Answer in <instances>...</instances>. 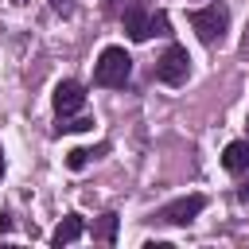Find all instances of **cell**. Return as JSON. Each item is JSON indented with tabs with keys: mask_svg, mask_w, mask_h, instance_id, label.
<instances>
[{
	"mask_svg": "<svg viewBox=\"0 0 249 249\" xmlns=\"http://www.w3.org/2000/svg\"><path fill=\"white\" fill-rule=\"evenodd\" d=\"M191 78V54L183 43H167L163 54L152 62V82H163V86H183Z\"/></svg>",
	"mask_w": 249,
	"mask_h": 249,
	"instance_id": "277c9868",
	"label": "cell"
},
{
	"mask_svg": "<svg viewBox=\"0 0 249 249\" xmlns=\"http://www.w3.org/2000/svg\"><path fill=\"white\" fill-rule=\"evenodd\" d=\"M12 4H27V0H12Z\"/></svg>",
	"mask_w": 249,
	"mask_h": 249,
	"instance_id": "e0dca14e",
	"label": "cell"
},
{
	"mask_svg": "<svg viewBox=\"0 0 249 249\" xmlns=\"http://www.w3.org/2000/svg\"><path fill=\"white\" fill-rule=\"evenodd\" d=\"M132 78V58L124 47H105L93 62V86H105V89H124Z\"/></svg>",
	"mask_w": 249,
	"mask_h": 249,
	"instance_id": "3957f363",
	"label": "cell"
},
{
	"mask_svg": "<svg viewBox=\"0 0 249 249\" xmlns=\"http://www.w3.org/2000/svg\"><path fill=\"white\" fill-rule=\"evenodd\" d=\"M47 4H51V12H54V16H62V19H66V16H74V0H47Z\"/></svg>",
	"mask_w": 249,
	"mask_h": 249,
	"instance_id": "7c38bea8",
	"label": "cell"
},
{
	"mask_svg": "<svg viewBox=\"0 0 249 249\" xmlns=\"http://www.w3.org/2000/svg\"><path fill=\"white\" fill-rule=\"evenodd\" d=\"M4 167H8V163H4V148H0V179H4Z\"/></svg>",
	"mask_w": 249,
	"mask_h": 249,
	"instance_id": "9a60e30c",
	"label": "cell"
},
{
	"mask_svg": "<svg viewBox=\"0 0 249 249\" xmlns=\"http://www.w3.org/2000/svg\"><path fill=\"white\" fill-rule=\"evenodd\" d=\"M82 233H86V218H82V214H66V218H62V222L51 230V245H54V249L74 245Z\"/></svg>",
	"mask_w": 249,
	"mask_h": 249,
	"instance_id": "52a82bcc",
	"label": "cell"
},
{
	"mask_svg": "<svg viewBox=\"0 0 249 249\" xmlns=\"http://www.w3.org/2000/svg\"><path fill=\"white\" fill-rule=\"evenodd\" d=\"M105 12L128 31L132 43H148L152 35H163V39L171 35V16L163 8L148 12L140 0H105Z\"/></svg>",
	"mask_w": 249,
	"mask_h": 249,
	"instance_id": "6da1fadb",
	"label": "cell"
},
{
	"mask_svg": "<svg viewBox=\"0 0 249 249\" xmlns=\"http://www.w3.org/2000/svg\"><path fill=\"white\" fill-rule=\"evenodd\" d=\"M86 86L78 82V78H62L58 86H54V97H51V105H54V128L58 124H66V121H74V117H82V109H86Z\"/></svg>",
	"mask_w": 249,
	"mask_h": 249,
	"instance_id": "8992f818",
	"label": "cell"
},
{
	"mask_svg": "<svg viewBox=\"0 0 249 249\" xmlns=\"http://www.w3.org/2000/svg\"><path fill=\"white\" fill-rule=\"evenodd\" d=\"M222 167H226L230 175H245V171H249V136L226 144V152H222Z\"/></svg>",
	"mask_w": 249,
	"mask_h": 249,
	"instance_id": "ba28073f",
	"label": "cell"
},
{
	"mask_svg": "<svg viewBox=\"0 0 249 249\" xmlns=\"http://www.w3.org/2000/svg\"><path fill=\"white\" fill-rule=\"evenodd\" d=\"M86 128H93V117H74V121H66V124H58L54 128V136H62V132H86Z\"/></svg>",
	"mask_w": 249,
	"mask_h": 249,
	"instance_id": "8fae6325",
	"label": "cell"
},
{
	"mask_svg": "<svg viewBox=\"0 0 249 249\" xmlns=\"http://www.w3.org/2000/svg\"><path fill=\"white\" fill-rule=\"evenodd\" d=\"M202 210H206V195H179V198L156 206L148 214V222H156V226H191Z\"/></svg>",
	"mask_w": 249,
	"mask_h": 249,
	"instance_id": "5b68a950",
	"label": "cell"
},
{
	"mask_svg": "<svg viewBox=\"0 0 249 249\" xmlns=\"http://www.w3.org/2000/svg\"><path fill=\"white\" fill-rule=\"evenodd\" d=\"M117 230H121V218L109 210V214H101L97 222H93V241H101V245H117Z\"/></svg>",
	"mask_w": 249,
	"mask_h": 249,
	"instance_id": "30bf717a",
	"label": "cell"
},
{
	"mask_svg": "<svg viewBox=\"0 0 249 249\" xmlns=\"http://www.w3.org/2000/svg\"><path fill=\"white\" fill-rule=\"evenodd\" d=\"M0 233H12V214L0 210Z\"/></svg>",
	"mask_w": 249,
	"mask_h": 249,
	"instance_id": "4fadbf2b",
	"label": "cell"
},
{
	"mask_svg": "<svg viewBox=\"0 0 249 249\" xmlns=\"http://www.w3.org/2000/svg\"><path fill=\"white\" fill-rule=\"evenodd\" d=\"M187 23L195 27V35H198L202 47H222L226 43V31H230V4L210 0L202 8H191L187 12Z\"/></svg>",
	"mask_w": 249,
	"mask_h": 249,
	"instance_id": "7a4b0ae2",
	"label": "cell"
},
{
	"mask_svg": "<svg viewBox=\"0 0 249 249\" xmlns=\"http://www.w3.org/2000/svg\"><path fill=\"white\" fill-rule=\"evenodd\" d=\"M237 198H241V202H249V183H241V187H237Z\"/></svg>",
	"mask_w": 249,
	"mask_h": 249,
	"instance_id": "5bb4252c",
	"label": "cell"
},
{
	"mask_svg": "<svg viewBox=\"0 0 249 249\" xmlns=\"http://www.w3.org/2000/svg\"><path fill=\"white\" fill-rule=\"evenodd\" d=\"M109 148H113L109 140H101V144H93V148H70V152H66V167H70V171H82V167H89L93 160H101Z\"/></svg>",
	"mask_w": 249,
	"mask_h": 249,
	"instance_id": "9c48e42d",
	"label": "cell"
},
{
	"mask_svg": "<svg viewBox=\"0 0 249 249\" xmlns=\"http://www.w3.org/2000/svg\"><path fill=\"white\" fill-rule=\"evenodd\" d=\"M245 132H249V117H245Z\"/></svg>",
	"mask_w": 249,
	"mask_h": 249,
	"instance_id": "2e32d148",
	"label": "cell"
}]
</instances>
